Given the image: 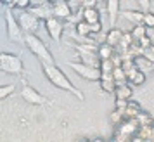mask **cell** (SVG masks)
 <instances>
[{
	"label": "cell",
	"mask_w": 154,
	"mask_h": 142,
	"mask_svg": "<svg viewBox=\"0 0 154 142\" xmlns=\"http://www.w3.org/2000/svg\"><path fill=\"white\" fill-rule=\"evenodd\" d=\"M69 66L76 75H80L82 78L88 80V82H100L102 76H104L100 68H92V66H87L83 63H71Z\"/></svg>",
	"instance_id": "3957f363"
},
{
	"label": "cell",
	"mask_w": 154,
	"mask_h": 142,
	"mask_svg": "<svg viewBox=\"0 0 154 142\" xmlns=\"http://www.w3.org/2000/svg\"><path fill=\"white\" fill-rule=\"evenodd\" d=\"M123 31L121 29H118V28H111L109 31H107V35H106V43L107 45H111L112 49L116 47V45H119L121 43V38H123Z\"/></svg>",
	"instance_id": "30bf717a"
},
{
	"label": "cell",
	"mask_w": 154,
	"mask_h": 142,
	"mask_svg": "<svg viewBox=\"0 0 154 142\" xmlns=\"http://www.w3.org/2000/svg\"><path fill=\"white\" fill-rule=\"evenodd\" d=\"M82 56V63L87 64V66H92V68H100V59L95 52H80Z\"/></svg>",
	"instance_id": "4fadbf2b"
},
{
	"label": "cell",
	"mask_w": 154,
	"mask_h": 142,
	"mask_svg": "<svg viewBox=\"0 0 154 142\" xmlns=\"http://www.w3.org/2000/svg\"><path fill=\"white\" fill-rule=\"evenodd\" d=\"M19 26H21V29H24L26 33H31V35H33V31L40 26V19H38L33 12L26 11V12H23V14L19 16Z\"/></svg>",
	"instance_id": "5b68a950"
},
{
	"label": "cell",
	"mask_w": 154,
	"mask_h": 142,
	"mask_svg": "<svg viewBox=\"0 0 154 142\" xmlns=\"http://www.w3.org/2000/svg\"><path fill=\"white\" fill-rule=\"evenodd\" d=\"M130 142H147V140L142 139V137H139V135H133L132 139H130Z\"/></svg>",
	"instance_id": "83f0119b"
},
{
	"label": "cell",
	"mask_w": 154,
	"mask_h": 142,
	"mask_svg": "<svg viewBox=\"0 0 154 142\" xmlns=\"http://www.w3.org/2000/svg\"><path fill=\"white\" fill-rule=\"evenodd\" d=\"M149 139H152L154 140V123L151 125V135H149ZM149 139H147V140H149Z\"/></svg>",
	"instance_id": "f1b7e54d"
},
{
	"label": "cell",
	"mask_w": 154,
	"mask_h": 142,
	"mask_svg": "<svg viewBox=\"0 0 154 142\" xmlns=\"http://www.w3.org/2000/svg\"><path fill=\"white\" fill-rule=\"evenodd\" d=\"M100 29H102V24H100V23H95V24H90V31H92V33H99Z\"/></svg>",
	"instance_id": "4316f807"
},
{
	"label": "cell",
	"mask_w": 154,
	"mask_h": 142,
	"mask_svg": "<svg viewBox=\"0 0 154 142\" xmlns=\"http://www.w3.org/2000/svg\"><path fill=\"white\" fill-rule=\"evenodd\" d=\"M121 14L125 16V17H128L130 21L135 23V26L144 23V12H140V11H135V12H133V11H123Z\"/></svg>",
	"instance_id": "e0dca14e"
},
{
	"label": "cell",
	"mask_w": 154,
	"mask_h": 142,
	"mask_svg": "<svg viewBox=\"0 0 154 142\" xmlns=\"http://www.w3.org/2000/svg\"><path fill=\"white\" fill-rule=\"evenodd\" d=\"M14 4H16V7H23V9H26V7L31 5L29 0H19V2H14Z\"/></svg>",
	"instance_id": "484cf974"
},
{
	"label": "cell",
	"mask_w": 154,
	"mask_h": 142,
	"mask_svg": "<svg viewBox=\"0 0 154 142\" xmlns=\"http://www.w3.org/2000/svg\"><path fill=\"white\" fill-rule=\"evenodd\" d=\"M112 80L118 83V85H123V83H126L128 82V76H126V73L123 71V68L119 66V68H114V71H112Z\"/></svg>",
	"instance_id": "d6986e66"
},
{
	"label": "cell",
	"mask_w": 154,
	"mask_h": 142,
	"mask_svg": "<svg viewBox=\"0 0 154 142\" xmlns=\"http://www.w3.org/2000/svg\"><path fill=\"white\" fill-rule=\"evenodd\" d=\"M45 28H47V31H49L50 38H54V40H59L61 38V33H63L64 29V24L57 17H50V19H47L45 21Z\"/></svg>",
	"instance_id": "52a82bcc"
},
{
	"label": "cell",
	"mask_w": 154,
	"mask_h": 142,
	"mask_svg": "<svg viewBox=\"0 0 154 142\" xmlns=\"http://www.w3.org/2000/svg\"><path fill=\"white\" fill-rule=\"evenodd\" d=\"M24 42H26V45L29 47V50H31L40 61H43V64H54V57H52V54L47 50V47L43 45V42L36 35L26 33V35H24Z\"/></svg>",
	"instance_id": "7a4b0ae2"
},
{
	"label": "cell",
	"mask_w": 154,
	"mask_h": 142,
	"mask_svg": "<svg viewBox=\"0 0 154 142\" xmlns=\"http://www.w3.org/2000/svg\"><path fill=\"white\" fill-rule=\"evenodd\" d=\"M52 9H54V17H57V19H66V17L71 16L69 4L64 2V0H56L52 4Z\"/></svg>",
	"instance_id": "ba28073f"
},
{
	"label": "cell",
	"mask_w": 154,
	"mask_h": 142,
	"mask_svg": "<svg viewBox=\"0 0 154 142\" xmlns=\"http://www.w3.org/2000/svg\"><path fill=\"white\" fill-rule=\"evenodd\" d=\"M132 94H133V88H132V85H128V83L118 85L116 90H114V95H116V99H119V100H130L132 99Z\"/></svg>",
	"instance_id": "7c38bea8"
},
{
	"label": "cell",
	"mask_w": 154,
	"mask_h": 142,
	"mask_svg": "<svg viewBox=\"0 0 154 142\" xmlns=\"http://www.w3.org/2000/svg\"><path fill=\"white\" fill-rule=\"evenodd\" d=\"M82 17L87 24H95V23H100L99 19V11L95 7H85L82 11Z\"/></svg>",
	"instance_id": "8fae6325"
},
{
	"label": "cell",
	"mask_w": 154,
	"mask_h": 142,
	"mask_svg": "<svg viewBox=\"0 0 154 142\" xmlns=\"http://www.w3.org/2000/svg\"><path fill=\"white\" fill-rule=\"evenodd\" d=\"M114 63L112 61H100V71H102V75H112V71H114Z\"/></svg>",
	"instance_id": "7402d4cb"
},
{
	"label": "cell",
	"mask_w": 154,
	"mask_h": 142,
	"mask_svg": "<svg viewBox=\"0 0 154 142\" xmlns=\"http://www.w3.org/2000/svg\"><path fill=\"white\" fill-rule=\"evenodd\" d=\"M76 33L78 36H82V38H87V36H90V24H87L85 21H80L76 23Z\"/></svg>",
	"instance_id": "ffe728a7"
},
{
	"label": "cell",
	"mask_w": 154,
	"mask_h": 142,
	"mask_svg": "<svg viewBox=\"0 0 154 142\" xmlns=\"http://www.w3.org/2000/svg\"><path fill=\"white\" fill-rule=\"evenodd\" d=\"M0 69L5 71V73H12L17 75L23 71V63L21 59L14 54H9V52H2L0 54Z\"/></svg>",
	"instance_id": "277c9868"
},
{
	"label": "cell",
	"mask_w": 154,
	"mask_h": 142,
	"mask_svg": "<svg viewBox=\"0 0 154 142\" xmlns=\"http://www.w3.org/2000/svg\"><path fill=\"white\" fill-rule=\"evenodd\" d=\"M147 29L154 28V14L152 12H144V23H142Z\"/></svg>",
	"instance_id": "cb8c5ba5"
},
{
	"label": "cell",
	"mask_w": 154,
	"mask_h": 142,
	"mask_svg": "<svg viewBox=\"0 0 154 142\" xmlns=\"http://www.w3.org/2000/svg\"><path fill=\"white\" fill-rule=\"evenodd\" d=\"M130 33H132L133 42L137 43V42H140L142 38H146V36H147V28L144 26V24H137V26H135Z\"/></svg>",
	"instance_id": "ac0fdd59"
},
{
	"label": "cell",
	"mask_w": 154,
	"mask_h": 142,
	"mask_svg": "<svg viewBox=\"0 0 154 142\" xmlns=\"http://www.w3.org/2000/svg\"><path fill=\"white\" fill-rule=\"evenodd\" d=\"M97 56L100 61H111L112 56H114V49H112L111 45H107V43H100L97 49Z\"/></svg>",
	"instance_id": "5bb4252c"
},
{
	"label": "cell",
	"mask_w": 154,
	"mask_h": 142,
	"mask_svg": "<svg viewBox=\"0 0 154 142\" xmlns=\"http://www.w3.org/2000/svg\"><path fill=\"white\" fill-rule=\"evenodd\" d=\"M147 142H154V140H152V139H149V140H147Z\"/></svg>",
	"instance_id": "4dcf8cb0"
},
{
	"label": "cell",
	"mask_w": 154,
	"mask_h": 142,
	"mask_svg": "<svg viewBox=\"0 0 154 142\" xmlns=\"http://www.w3.org/2000/svg\"><path fill=\"white\" fill-rule=\"evenodd\" d=\"M142 57L146 59L147 63L154 64V45H151V47H147V49L142 50Z\"/></svg>",
	"instance_id": "603a6c76"
},
{
	"label": "cell",
	"mask_w": 154,
	"mask_h": 142,
	"mask_svg": "<svg viewBox=\"0 0 154 142\" xmlns=\"http://www.w3.org/2000/svg\"><path fill=\"white\" fill-rule=\"evenodd\" d=\"M5 19H7V33H9V38L11 40H14V42H19L21 40V28L17 26V23H16L14 16L11 11L5 12Z\"/></svg>",
	"instance_id": "8992f818"
},
{
	"label": "cell",
	"mask_w": 154,
	"mask_h": 142,
	"mask_svg": "<svg viewBox=\"0 0 154 142\" xmlns=\"http://www.w3.org/2000/svg\"><path fill=\"white\" fill-rule=\"evenodd\" d=\"M128 82H130V85H135V87H139L142 85L144 82H146V73L144 71H140V69H135L132 73V75H128Z\"/></svg>",
	"instance_id": "9a60e30c"
},
{
	"label": "cell",
	"mask_w": 154,
	"mask_h": 142,
	"mask_svg": "<svg viewBox=\"0 0 154 142\" xmlns=\"http://www.w3.org/2000/svg\"><path fill=\"white\" fill-rule=\"evenodd\" d=\"M14 92V85H4L0 87V99H5L9 94Z\"/></svg>",
	"instance_id": "d4e9b609"
},
{
	"label": "cell",
	"mask_w": 154,
	"mask_h": 142,
	"mask_svg": "<svg viewBox=\"0 0 154 142\" xmlns=\"http://www.w3.org/2000/svg\"><path fill=\"white\" fill-rule=\"evenodd\" d=\"M100 87H102V90H104V92H114V90H116V87H118V83L112 80L111 75H104L102 80H100Z\"/></svg>",
	"instance_id": "2e32d148"
},
{
	"label": "cell",
	"mask_w": 154,
	"mask_h": 142,
	"mask_svg": "<svg viewBox=\"0 0 154 142\" xmlns=\"http://www.w3.org/2000/svg\"><path fill=\"white\" fill-rule=\"evenodd\" d=\"M94 142H106V140H102V139H95Z\"/></svg>",
	"instance_id": "f546056e"
},
{
	"label": "cell",
	"mask_w": 154,
	"mask_h": 142,
	"mask_svg": "<svg viewBox=\"0 0 154 142\" xmlns=\"http://www.w3.org/2000/svg\"><path fill=\"white\" fill-rule=\"evenodd\" d=\"M43 73L47 75V78L50 80L52 85H56L57 88H61V90H66V92L75 94L80 100H83V94L80 92V90H76L75 87L71 85V82L68 80V76H66L61 69H57L54 64H43Z\"/></svg>",
	"instance_id": "6da1fadb"
},
{
	"label": "cell",
	"mask_w": 154,
	"mask_h": 142,
	"mask_svg": "<svg viewBox=\"0 0 154 142\" xmlns=\"http://www.w3.org/2000/svg\"><path fill=\"white\" fill-rule=\"evenodd\" d=\"M21 97L26 102H29V104H42L43 102V97L36 92L33 87H24L21 90Z\"/></svg>",
	"instance_id": "9c48e42d"
},
{
	"label": "cell",
	"mask_w": 154,
	"mask_h": 142,
	"mask_svg": "<svg viewBox=\"0 0 154 142\" xmlns=\"http://www.w3.org/2000/svg\"><path fill=\"white\" fill-rule=\"evenodd\" d=\"M118 7H119V2H118V0H109V2H107V9H109V16H111V24H114V23H116Z\"/></svg>",
	"instance_id": "44dd1931"
}]
</instances>
